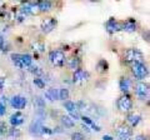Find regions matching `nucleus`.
Here are the masks:
<instances>
[{
	"label": "nucleus",
	"instance_id": "obj_17",
	"mask_svg": "<svg viewBox=\"0 0 150 140\" xmlns=\"http://www.w3.org/2000/svg\"><path fill=\"white\" fill-rule=\"evenodd\" d=\"M45 98L50 101H54V100H58L59 99V90L58 89H54V88H51V89H48L45 91Z\"/></svg>",
	"mask_w": 150,
	"mask_h": 140
},
{
	"label": "nucleus",
	"instance_id": "obj_14",
	"mask_svg": "<svg viewBox=\"0 0 150 140\" xmlns=\"http://www.w3.org/2000/svg\"><path fill=\"white\" fill-rule=\"evenodd\" d=\"M68 68L70 70H73V71H76V70L80 69V65H81V60L79 59L78 57H73L68 60Z\"/></svg>",
	"mask_w": 150,
	"mask_h": 140
},
{
	"label": "nucleus",
	"instance_id": "obj_3",
	"mask_svg": "<svg viewBox=\"0 0 150 140\" xmlns=\"http://www.w3.org/2000/svg\"><path fill=\"white\" fill-rule=\"evenodd\" d=\"M131 73H133V75L135 76V79L142 80V79H145L149 75V69L144 63L133 64L131 65Z\"/></svg>",
	"mask_w": 150,
	"mask_h": 140
},
{
	"label": "nucleus",
	"instance_id": "obj_4",
	"mask_svg": "<svg viewBox=\"0 0 150 140\" xmlns=\"http://www.w3.org/2000/svg\"><path fill=\"white\" fill-rule=\"evenodd\" d=\"M118 108L123 113H129L133 109V100L129 95H123L118 99Z\"/></svg>",
	"mask_w": 150,
	"mask_h": 140
},
{
	"label": "nucleus",
	"instance_id": "obj_5",
	"mask_svg": "<svg viewBox=\"0 0 150 140\" xmlns=\"http://www.w3.org/2000/svg\"><path fill=\"white\" fill-rule=\"evenodd\" d=\"M56 25H58V20L54 19V18H46L41 21V25H40V29L44 34H49V33L53 31Z\"/></svg>",
	"mask_w": 150,
	"mask_h": 140
},
{
	"label": "nucleus",
	"instance_id": "obj_1",
	"mask_svg": "<svg viewBox=\"0 0 150 140\" xmlns=\"http://www.w3.org/2000/svg\"><path fill=\"white\" fill-rule=\"evenodd\" d=\"M124 62L129 65L133 64H139L144 62V55L139 49L135 48H130L128 50H125L124 53Z\"/></svg>",
	"mask_w": 150,
	"mask_h": 140
},
{
	"label": "nucleus",
	"instance_id": "obj_29",
	"mask_svg": "<svg viewBox=\"0 0 150 140\" xmlns=\"http://www.w3.org/2000/svg\"><path fill=\"white\" fill-rule=\"evenodd\" d=\"M34 84L38 88H40V89H43V88L45 86V83L43 81V79H41V78H35L34 79Z\"/></svg>",
	"mask_w": 150,
	"mask_h": 140
},
{
	"label": "nucleus",
	"instance_id": "obj_19",
	"mask_svg": "<svg viewBox=\"0 0 150 140\" xmlns=\"http://www.w3.org/2000/svg\"><path fill=\"white\" fill-rule=\"evenodd\" d=\"M51 6H53V3L48 1V0H43V1H38V10L44 13V11H49Z\"/></svg>",
	"mask_w": 150,
	"mask_h": 140
},
{
	"label": "nucleus",
	"instance_id": "obj_2",
	"mask_svg": "<svg viewBox=\"0 0 150 140\" xmlns=\"http://www.w3.org/2000/svg\"><path fill=\"white\" fill-rule=\"evenodd\" d=\"M49 62L55 68H63L67 63V58L62 50H51L49 53Z\"/></svg>",
	"mask_w": 150,
	"mask_h": 140
},
{
	"label": "nucleus",
	"instance_id": "obj_39",
	"mask_svg": "<svg viewBox=\"0 0 150 140\" xmlns=\"http://www.w3.org/2000/svg\"><path fill=\"white\" fill-rule=\"evenodd\" d=\"M104 140H112V138L110 136V135H104V138H103Z\"/></svg>",
	"mask_w": 150,
	"mask_h": 140
},
{
	"label": "nucleus",
	"instance_id": "obj_28",
	"mask_svg": "<svg viewBox=\"0 0 150 140\" xmlns=\"http://www.w3.org/2000/svg\"><path fill=\"white\" fill-rule=\"evenodd\" d=\"M68 116H69V118L71 119V120H79V119L81 118L78 110H75V111H71V113H69V115H68Z\"/></svg>",
	"mask_w": 150,
	"mask_h": 140
},
{
	"label": "nucleus",
	"instance_id": "obj_22",
	"mask_svg": "<svg viewBox=\"0 0 150 140\" xmlns=\"http://www.w3.org/2000/svg\"><path fill=\"white\" fill-rule=\"evenodd\" d=\"M62 124L64 125L65 128H73L74 125H75L74 120L70 119L68 115H63V116H62Z\"/></svg>",
	"mask_w": 150,
	"mask_h": 140
},
{
	"label": "nucleus",
	"instance_id": "obj_7",
	"mask_svg": "<svg viewBox=\"0 0 150 140\" xmlns=\"http://www.w3.org/2000/svg\"><path fill=\"white\" fill-rule=\"evenodd\" d=\"M116 135L120 138V140H128L129 138L133 136V129H131L129 125L121 124L116 129Z\"/></svg>",
	"mask_w": 150,
	"mask_h": 140
},
{
	"label": "nucleus",
	"instance_id": "obj_32",
	"mask_svg": "<svg viewBox=\"0 0 150 140\" xmlns=\"http://www.w3.org/2000/svg\"><path fill=\"white\" fill-rule=\"evenodd\" d=\"M9 135H10V136H19V135H20V132H19L18 129H11L10 130V133H9Z\"/></svg>",
	"mask_w": 150,
	"mask_h": 140
},
{
	"label": "nucleus",
	"instance_id": "obj_34",
	"mask_svg": "<svg viewBox=\"0 0 150 140\" xmlns=\"http://www.w3.org/2000/svg\"><path fill=\"white\" fill-rule=\"evenodd\" d=\"M41 134H53V130H50L49 128H46V127H43L41 128Z\"/></svg>",
	"mask_w": 150,
	"mask_h": 140
},
{
	"label": "nucleus",
	"instance_id": "obj_37",
	"mask_svg": "<svg viewBox=\"0 0 150 140\" xmlns=\"http://www.w3.org/2000/svg\"><path fill=\"white\" fill-rule=\"evenodd\" d=\"M4 43H5V40H4L3 36H0V49L4 50Z\"/></svg>",
	"mask_w": 150,
	"mask_h": 140
},
{
	"label": "nucleus",
	"instance_id": "obj_26",
	"mask_svg": "<svg viewBox=\"0 0 150 140\" xmlns=\"http://www.w3.org/2000/svg\"><path fill=\"white\" fill-rule=\"evenodd\" d=\"M33 50L38 51V53H43L45 50V45L43 43H40V41H36V43L33 44Z\"/></svg>",
	"mask_w": 150,
	"mask_h": 140
},
{
	"label": "nucleus",
	"instance_id": "obj_27",
	"mask_svg": "<svg viewBox=\"0 0 150 140\" xmlns=\"http://www.w3.org/2000/svg\"><path fill=\"white\" fill-rule=\"evenodd\" d=\"M71 140H85V136H84L81 133L75 132L71 134Z\"/></svg>",
	"mask_w": 150,
	"mask_h": 140
},
{
	"label": "nucleus",
	"instance_id": "obj_23",
	"mask_svg": "<svg viewBox=\"0 0 150 140\" xmlns=\"http://www.w3.org/2000/svg\"><path fill=\"white\" fill-rule=\"evenodd\" d=\"M34 105H35L36 110H44L45 109V101H44V99H41L39 96L34 99Z\"/></svg>",
	"mask_w": 150,
	"mask_h": 140
},
{
	"label": "nucleus",
	"instance_id": "obj_35",
	"mask_svg": "<svg viewBox=\"0 0 150 140\" xmlns=\"http://www.w3.org/2000/svg\"><path fill=\"white\" fill-rule=\"evenodd\" d=\"M134 140H148V136H145V135L140 134V135H138V136H135Z\"/></svg>",
	"mask_w": 150,
	"mask_h": 140
},
{
	"label": "nucleus",
	"instance_id": "obj_9",
	"mask_svg": "<svg viewBox=\"0 0 150 140\" xmlns=\"http://www.w3.org/2000/svg\"><path fill=\"white\" fill-rule=\"evenodd\" d=\"M105 28L109 34H114V33H118L121 30V24L118 20H115L114 18H110V19L105 23Z\"/></svg>",
	"mask_w": 150,
	"mask_h": 140
},
{
	"label": "nucleus",
	"instance_id": "obj_25",
	"mask_svg": "<svg viewBox=\"0 0 150 140\" xmlns=\"http://www.w3.org/2000/svg\"><path fill=\"white\" fill-rule=\"evenodd\" d=\"M29 71L34 74L35 78H39L40 75H43V73H44L40 68H38V66H33V65H30V66H29Z\"/></svg>",
	"mask_w": 150,
	"mask_h": 140
},
{
	"label": "nucleus",
	"instance_id": "obj_31",
	"mask_svg": "<svg viewBox=\"0 0 150 140\" xmlns=\"http://www.w3.org/2000/svg\"><path fill=\"white\" fill-rule=\"evenodd\" d=\"M80 119L84 121V124H88V125H93V124H94V123H93V120L89 118V116H81Z\"/></svg>",
	"mask_w": 150,
	"mask_h": 140
},
{
	"label": "nucleus",
	"instance_id": "obj_30",
	"mask_svg": "<svg viewBox=\"0 0 150 140\" xmlns=\"http://www.w3.org/2000/svg\"><path fill=\"white\" fill-rule=\"evenodd\" d=\"M6 132H8V128H6L5 123H0V135H4Z\"/></svg>",
	"mask_w": 150,
	"mask_h": 140
},
{
	"label": "nucleus",
	"instance_id": "obj_8",
	"mask_svg": "<svg viewBox=\"0 0 150 140\" xmlns=\"http://www.w3.org/2000/svg\"><path fill=\"white\" fill-rule=\"evenodd\" d=\"M10 104H11V106H13L14 109L21 110V109H24L25 106H26L28 100H26V98L23 96V95H15V96L11 98Z\"/></svg>",
	"mask_w": 150,
	"mask_h": 140
},
{
	"label": "nucleus",
	"instance_id": "obj_18",
	"mask_svg": "<svg viewBox=\"0 0 150 140\" xmlns=\"http://www.w3.org/2000/svg\"><path fill=\"white\" fill-rule=\"evenodd\" d=\"M20 63H21V68H29L33 64V58L29 54H20Z\"/></svg>",
	"mask_w": 150,
	"mask_h": 140
},
{
	"label": "nucleus",
	"instance_id": "obj_36",
	"mask_svg": "<svg viewBox=\"0 0 150 140\" xmlns=\"http://www.w3.org/2000/svg\"><path fill=\"white\" fill-rule=\"evenodd\" d=\"M4 85H5V78H0V90L4 89Z\"/></svg>",
	"mask_w": 150,
	"mask_h": 140
},
{
	"label": "nucleus",
	"instance_id": "obj_11",
	"mask_svg": "<svg viewBox=\"0 0 150 140\" xmlns=\"http://www.w3.org/2000/svg\"><path fill=\"white\" fill-rule=\"evenodd\" d=\"M138 29V24H137V21H135L134 19H128V20H125L123 24H121V30H124L126 33H135Z\"/></svg>",
	"mask_w": 150,
	"mask_h": 140
},
{
	"label": "nucleus",
	"instance_id": "obj_6",
	"mask_svg": "<svg viewBox=\"0 0 150 140\" xmlns=\"http://www.w3.org/2000/svg\"><path fill=\"white\" fill-rule=\"evenodd\" d=\"M135 94H137L138 99L145 100L149 96V84L143 83V81L138 83L137 88H135Z\"/></svg>",
	"mask_w": 150,
	"mask_h": 140
},
{
	"label": "nucleus",
	"instance_id": "obj_12",
	"mask_svg": "<svg viewBox=\"0 0 150 140\" xmlns=\"http://www.w3.org/2000/svg\"><path fill=\"white\" fill-rule=\"evenodd\" d=\"M41 128H43L41 120H34L29 127V132H30L31 135H34V136H40L41 135Z\"/></svg>",
	"mask_w": 150,
	"mask_h": 140
},
{
	"label": "nucleus",
	"instance_id": "obj_20",
	"mask_svg": "<svg viewBox=\"0 0 150 140\" xmlns=\"http://www.w3.org/2000/svg\"><path fill=\"white\" fill-rule=\"evenodd\" d=\"M96 69H98V71L99 73H106L108 69H109V64H108L106 60L100 59L99 62H98V64H96Z\"/></svg>",
	"mask_w": 150,
	"mask_h": 140
},
{
	"label": "nucleus",
	"instance_id": "obj_13",
	"mask_svg": "<svg viewBox=\"0 0 150 140\" xmlns=\"http://www.w3.org/2000/svg\"><path fill=\"white\" fill-rule=\"evenodd\" d=\"M9 121H10V124L14 128H16V127H19V125H21L23 123H24V115H23L20 111H18V113L13 114L10 116V120Z\"/></svg>",
	"mask_w": 150,
	"mask_h": 140
},
{
	"label": "nucleus",
	"instance_id": "obj_33",
	"mask_svg": "<svg viewBox=\"0 0 150 140\" xmlns=\"http://www.w3.org/2000/svg\"><path fill=\"white\" fill-rule=\"evenodd\" d=\"M6 113V106L3 104V103H0V116H3V115H5Z\"/></svg>",
	"mask_w": 150,
	"mask_h": 140
},
{
	"label": "nucleus",
	"instance_id": "obj_21",
	"mask_svg": "<svg viewBox=\"0 0 150 140\" xmlns=\"http://www.w3.org/2000/svg\"><path fill=\"white\" fill-rule=\"evenodd\" d=\"M64 108L68 110V113H71V111L78 110V108H76V103H74V101H71V100L64 101ZM78 111H79V110H78Z\"/></svg>",
	"mask_w": 150,
	"mask_h": 140
},
{
	"label": "nucleus",
	"instance_id": "obj_15",
	"mask_svg": "<svg viewBox=\"0 0 150 140\" xmlns=\"http://www.w3.org/2000/svg\"><path fill=\"white\" fill-rule=\"evenodd\" d=\"M119 88H120L121 93H124V95H128V93L131 88V81L128 78H121L119 81Z\"/></svg>",
	"mask_w": 150,
	"mask_h": 140
},
{
	"label": "nucleus",
	"instance_id": "obj_16",
	"mask_svg": "<svg viewBox=\"0 0 150 140\" xmlns=\"http://www.w3.org/2000/svg\"><path fill=\"white\" fill-rule=\"evenodd\" d=\"M140 120H142V116L139 114H135V113H130V114H128V116H126V121L129 123L130 128L137 127V125L140 123Z\"/></svg>",
	"mask_w": 150,
	"mask_h": 140
},
{
	"label": "nucleus",
	"instance_id": "obj_10",
	"mask_svg": "<svg viewBox=\"0 0 150 140\" xmlns=\"http://www.w3.org/2000/svg\"><path fill=\"white\" fill-rule=\"evenodd\" d=\"M89 79V73L84 69H79L73 74V81L74 83H84Z\"/></svg>",
	"mask_w": 150,
	"mask_h": 140
},
{
	"label": "nucleus",
	"instance_id": "obj_38",
	"mask_svg": "<svg viewBox=\"0 0 150 140\" xmlns=\"http://www.w3.org/2000/svg\"><path fill=\"white\" fill-rule=\"evenodd\" d=\"M91 127H93V129H94V130H96V132H100V128H99V127H98V125H95V124H93V125H91Z\"/></svg>",
	"mask_w": 150,
	"mask_h": 140
},
{
	"label": "nucleus",
	"instance_id": "obj_24",
	"mask_svg": "<svg viewBox=\"0 0 150 140\" xmlns=\"http://www.w3.org/2000/svg\"><path fill=\"white\" fill-rule=\"evenodd\" d=\"M70 96V93H69V89L67 88H63V89L59 90V99L63 100V101H67Z\"/></svg>",
	"mask_w": 150,
	"mask_h": 140
}]
</instances>
